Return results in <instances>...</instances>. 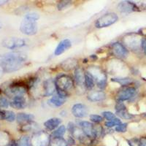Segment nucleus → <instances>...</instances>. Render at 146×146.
<instances>
[{
    "label": "nucleus",
    "instance_id": "5701e85b",
    "mask_svg": "<svg viewBox=\"0 0 146 146\" xmlns=\"http://www.w3.org/2000/svg\"><path fill=\"white\" fill-rule=\"evenodd\" d=\"M7 91L10 95H13L14 96H23L26 93V89L20 86H14L10 87Z\"/></svg>",
    "mask_w": 146,
    "mask_h": 146
},
{
    "label": "nucleus",
    "instance_id": "1a4fd4ad",
    "mask_svg": "<svg viewBox=\"0 0 146 146\" xmlns=\"http://www.w3.org/2000/svg\"><path fill=\"white\" fill-rule=\"evenodd\" d=\"M26 45H27L26 40L24 39L19 38V37H9V38L5 39L2 42V46L10 50L22 48Z\"/></svg>",
    "mask_w": 146,
    "mask_h": 146
},
{
    "label": "nucleus",
    "instance_id": "423d86ee",
    "mask_svg": "<svg viewBox=\"0 0 146 146\" xmlns=\"http://www.w3.org/2000/svg\"><path fill=\"white\" fill-rule=\"evenodd\" d=\"M107 69H108V72L110 74L119 75V76L124 75L126 70L124 64L117 59H113L109 61V62L107 64Z\"/></svg>",
    "mask_w": 146,
    "mask_h": 146
},
{
    "label": "nucleus",
    "instance_id": "e433bc0d",
    "mask_svg": "<svg viewBox=\"0 0 146 146\" xmlns=\"http://www.w3.org/2000/svg\"><path fill=\"white\" fill-rule=\"evenodd\" d=\"M102 115L104 116V118H105V119L108 120L109 121H112V120H113L114 118H115V115L113 113H111V112L110 111L103 112Z\"/></svg>",
    "mask_w": 146,
    "mask_h": 146
},
{
    "label": "nucleus",
    "instance_id": "2eb2a0df",
    "mask_svg": "<svg viewBox=\"0 0 146 146\" xmlns=\"http://www.w3.org/2000/svg\"><path fill=\"white\" fill-rule=\"evenodd\" d=\"M10 105L15 109H23L27 106V100L23 96H14L10 102Z\"/></svg>",
    "mask_w": 146,
    "mask_h": 146
},
{
    "label": "nucleus",
    "instance_id": "bb28decb",
    "mask_svg": "<svg viewBox=\"0 0 146 146\" xmlns=\"http://www.w3.org/2000/svg\"><path fill=\"white\" fill-rule=\"evenodd\" d=\"M84 85L87 89H91L94 86V80L88 72L85 73V81Z\"/></svg>",
    "mask_w": 146,
    "mask_h": 146
},
{
    "label": "nucleus",
    "instance_id": "2f4dec72",
    "mask_svg": "<svg viewBox=\"0 0 146 146\" xmlns=\"http://www.w3.org/2000/svg\"><path fill=\"white\" fill-rule=\"evenodd\" d=\"M8 135L5 132H0V146H4L8 144Z\"/></svg>",
    "mask_w": 146,
    "mask_h": 146
},
{
    "label": "nucleus",
    "instance_id": "4468645a",
    "mask_svg": "<svg viewBox=\"0 0 146 146\" xmlns=\"http://www.w3.org/2000/svg\"><path fill=\"white\" fill-rule=\"evenodd\" d=\"M72 46V42L69 39H64L62 40L58 44L57 47L56 48V50L54 51L55 56H60L63 53H64L66 50L70 49Z\"/></svg>",
    "mask_w": 146,
    "mask_h": 146
},
{
    "label": "nucleus",
    "instance_id": "c9c22d12",
    "mask_svg": "<svg viewBox=\"0 0 146 146\" xmlns=\"http://www.w3.org/2000/svg\"><path fill=\"white\" fill-rule=\"evenodd\" d=\"M89 118H90V120H91L92 122H94V123H100V122H101V121L103 120L102 117L101 115H95V114L90 115Z\"/></svg>",
    "mask_w": 146,
    "mask_h": 146
},
{
    "label": "nucleus",
    "instance_id": "f03ea898",
    "mask_svg": "<svg viewBox=\"0 0 146 146\" xmlns=\"http://www.w3.org/2000/svg\"><path fill=\"white\" fill-rule=\"evenodd\" d=\"M39 18H40V15L35 12L27 13L21 23V32L23 35H28V36L36 35L38 30L36 21Z\"/></svg>",
    "mask_w": 146,
    "mask_h": 146
},
{
    "label": "nucleus",
    "instance_id": "f3484780",
    "mask_svg": "<svg viewBox=\"0 0 146 146\" xmlns=\"http://www.w3.org/2000/svg\"><path fill=\"white\" fill-rule=\"evenodd\" d=\"M66 101V97L62 95L57 94L54 95L53 96H52L50 100H48V105H50L51 107H54V108H59V107L62 106L65 103Z\"/></svg>",
    "mask_w": 146,
    "mask_h": 146
},
{
    "label": "nucleus",
    "instance_id": "ea45409f",
    "mask_svg": "<svg viewBox=\"0 0 146 146\" xmlns=\"http://www.w3.org/2000/svg\"><path fill=\"white\" fill-rule=\"evenodd\" d=\"M141 48H143V52H144L145 54L146 55V39L145 38H143V39H142Z\"/></svg>",
    "mask_w": 146,
    "mask_h": 146
},
{
    "label": "nucleus",
    "instance_id": "4c0bfd02",
    "mask_svg": "<svg viewBox=\"0 0 146 146\" xmlns=\"http://www.w3.org/2000/svg\"><path fill=\"white\" fill-rule=\"evenodd\" d=\"M127 126L128 123H121V124L116 126V128H115V131H118V132H125V131H126V129H127Z\"/></svg>",
    "mask_w": 146,
    "mask_h": 146
},
{
    "label": "nucleus",
    "instance_id": "72a5a7b5",
    "mask_svg": "<svg viewBox=\"0 0 146 146\" xmlns=\"http://www.w3.org/2000/svg\"><path fill=\"white\" fill-rule=\"evenodd\" d=\"M10 105V102L7 100V98H5V96H0V107L7 108Z\"/></svg>",
    "mask_w": 146,
    "mask_h": 146
},
{
    "label": "nucleus",
    "instance_id": "c03bdc74",
    "mask_svg": "<svg viewBox=\"0 0 146 146\" xmlns=\"http://www.w3.org/2000/svg\"><path fill=\"white\" fill-rule=\"evenodd\" d=\"M1 114H2V111L0 110V118H1Z\"/></svg>",
    "mask_w": 146,
    "mask_h": 146
},
{
    "label": "nucleus",
    "instance_id": "393cba45",
    "mask_svg": "<svg viewBox=\"0 0 146 146\" xmlns=\"http://www.w3.org/2000/svg\"><path fill=\"white\" fill-rule=\"evenodd\" d=\"M1 118L9 121V122H13L16 118V116H15L14 112L10 111V110H5V111H2Z\"/></svg>",
    "mask_w": 146,
    "mask_h": 146
},
{
    "label": "nucleus",
    "instance_id": "cd10ccee",
    "mask_svg": "<svg viewBox=\"0 0 146 146\" xmlns=\"http://www.w3.org/2000/svg\"><path fill=\"white\" fill-rule=\"evenodd\" d=\"M16 146H32L31 139L28 136H23L15 143Z\"/></svg>",
    "mask_w": 146,
    "mask_h": 146
},
{
    "label": "nucleus",
    "instance_id": "39448f33",
    "mask_svg": "<svg viewBox=\"0 0 146 146\" xmlns=\"http://www.w3.org/2000/svg\"><path fill=\"white\" fill-rule=\"evenodd\" d=\"M118 21V16L114 13H108L102 15L95 22V27L97 29L105 28L113 25Z\"/></svg>",
    "mask_w": 146,
    "mask_h": 146
},
{
    "label": "nucleus",
    "instance_id": "20e7f679",
    "mask_svg": "<svg viewBox=\"0 0 146 146\" xmlns=\"http://www.w3.org/2000/svg\"><path fill=\"white\" fill-rule=\"evenodd\" d=\"M55 85L58 91L66 94L73 87V81L70 76L66 75H61L55 80Z\"/></svg>",
    "mask_w": 146,
    "mask_h": 146
},
{
    "label": "nucleus",
    "instance_id": "f704fd0d",
    "mask_svg": "<svg viewBox=\"0 0 146 146\" xmlns=\"http://www.w3.org/2000/svg\"><path fill=\"white\" fill-rule=\"evenodd\" d=\"M70 5H71V2H70V1H63V2L58 3V9L59 10H64V9L67 8Z\"/></svg>",
    "mask_w": 146,
    "mask_h": 146
},
{
    "label": "nucleus",
    "instance_id": "0eeeda50",
    "mask_svg": "<svg viewBox=\"0 0 146 146\" xmlns=\"http://www.w3.org/2000/svg\"><path fill=\"white\" fill-rule=\"evenodd\" d=\"M49 143H50L49 135L43 131H36L31 138L32 146H47Z\"/></svg>",
    "mask_w": 146,
    "mask_h": 146
},
{
    "label": "nucleus",
    "instance_id": "9d476101",
    "mask_svg": "<svg viewBox=\"0 0 146 146\" xmlns=\"http://www.w3.org/2000/svg\"><path fill=\"white\" fill-rule=\"evenodd\" d=\"M72 113L76 118H83L86 117L88 114V110L86 105L82 103H77L72 108Z\"/></svg>",
    "mask_w": 146,
    "mask_h": 146
},
{
    "label": "nucleus",
    "instance_id": "79ce46f5",
    "mask_svg": "<svg viewBox=\"0 0 146 146\" xmlns=\"http://www.w3.org/2000/svg\"><path fill=\"white\" fill-rule=\"evenodd\" d=\"M7 2V1H0V5H5Z\"/></svg>",
    "mask_w": 146,
    "mask_h": 146
},
{
    "label": "nucleus",
    "instance_id": "58836bf2",
    "mask_svg": "<svg viewBox=\"0 0 146 146\" xmlns=\"http://www.w3.org/2000/svg\"><path fill=\"white\" fill-rule=\"evenodd\" d=\"M126 109V107L125 105H123V103L121 102H119L115 106V110H116L117 111H120V110H125Z\"/></svg>",
    "mask_w": 146,
    "mask_h": 146
},
{
    "label": "nucleus",
    "instance_id": "b1692460",
    "mask_svg": "<svg viewBox=\"0 0 146 146\" xmlns=\"http://www.w3.org/2000/svg\"><path fill=\"white\" fill-rule=\"evenodd\" d=\"M77 61L75 58H68L62 63V68L65 70H70L77 66Z\"/></svg>",
    "mask_w": 146,
    "mask_h": 146
},
{
    "label": "nucleus",
    "instance_id": "6e6552de",
    "mask_svg": "<svg viewBox=\"0 0 146 146\" xmlns=\"http://www.w3.org/2000/svg\"><path fill=\"white\" fill-rule=\"evenodd\" d=\"M142 39L139 35L131 34L123 37V42L126 47L133 50H137L141 47Z\"/></svg>",
    "mask_w": 146,
    "mask_h": 146
},
{
    "label": "nucleus",
    "instance_id": "c85d7f7f",
    "mask_svg": "<svg viewBox=\"0 0 146 146\" xmlns=\"http://www.w3.org/2000/svg\"><path fill=\"white\" fill-rule=\"evenodd\" d=\"M66 132V127L64 125L58 126L52 134V137H62Z\"/></svg>",
    "mask_w": 146,
    "mask_h": 146
},
{
    "label": "nucleus",
    "instance_id": "4be33fe9",
    "mask_svg": "<svg viewBox=\"0 0 146 146\" xmlns=\"http://www.w3.org/2000/svg\"><path fill=\"white\" fill-rule=\"evenodd\" d=\"M74 77H75V83L78 86H83L85 81V72L80 67L75 69V74H74Z\"/></svg>",
    "mask_w": 146,
    "mask_h": 146
},
{
    "label": "nucleus",
    "instance_id": "37998d69",
    "mask_svg": "<svg viewBox=\"0 0 146 146\" xmlns=\"http://www.w3.org/2000/svg\"><path fill=\"white\" fill-rule=\"evenodd\" d=\"M2 28V23L0 22V29H1Z\"/></svg>",
    "mask_w": 146,
    "mask_h": 146
},
{
    "label": "nucleus",
    "instance_id": "6ab92c4d",
    "mask_svg": "<svg viewBox=\"0 0 146 146\" xmlns=\"http://www.w3.org/2000/svg\"><path fill=\"white\" fill-rule=\"evenodd\" d=\"M17 121L20 124H27V123L32 122L35 119V115L32 114H29V113H18L16 116Z\"/></svg>",
    "mask_w": 146,
    "mask_h": 146
},
{
    "label": "nucleus",
    "instance_id": "a19ab883",
    "mask_svg": "<svg viewBox=\"0 0 146 146\" xmlns=\"http://www.w3.org/2000/svg\"><path fill=\"white\" fill-rule=\"evenodd\" d=\"M139 146H146V138L143 137L139 139Z\"/></svg>",
    "mask_w": 146,
    "mask_h": 146
},
{
    "label": "nucleus",
    "instance_id": "7ed1b4c3",
    "mask_svg": "<svg viewBox=\"0 0 146 146\" xmlns=\"http://www.w3.org/2000/svg\"><path fill=\"white\" fill-rule=\"evenodd\" d=\"M88 72L93 77L99 88H105L107 85V75L98 66H89Z\"/></svg>",
    "mask_w": 146,
    "mask_h": 146
},
{
    "label": "nucleus",
    "instance_id": "a211bd4d",
    "mask_svg": "<svg viewBox=\"0 0 146 146\" xmlns=\"http://www.w3.org/2000/svg\"><path fill=\"white\" fill-rule=\"evenodd\" d=\"M136 9V6L129 2H120L118 5V10L122 13H129L134 11Z\"/></svg>",
    "mask_w": 146,
    "mask_h": 146
},
{
    "label": "nucleus",
    "instance_id": "aec40b11",
    "mask_svg": "<svg viewBox=\"0 0 146 146\" xmlns=\"http://www.w3.org/2000/svg\"><path fill=\"white\" fill-rule=\"evenodd\" d=\"M62 123V120L58 118H52L50 119L47 120L44 123V126H45L47 129L53 131L55 129L58 127L60 124Z\"/></svg>",
    "mask_w": 146,
    "mask_h": 146
},
{
    "label": "nucleus",
    "instance_id": "f8f14e48",
    "mask_svg": "<svg viewBox=\"0 0 146 146\" xmlns=\"http://www.w3.org/2000/svg\"><path fill=\"white\" fill-rule=\"evenodd\" d=\"M79 125L81 127L82 131H83L86 136H87L88 137H94L96 136L95 127L91 123L88 121H80Z\"/></svg>",
    "mask_w": 146,
    "mask_h": 146
},
{
    "label": "nucleus",
    "instance_id": "c756f323",
    "mask_svg": "<svg viewBox=\"0 0 146 146\" xmlns=\"http://www.w3.org/2000/svg\"><path fill=\"white\" fill-rule=\"evenodd\" d=\"M112 81L115 83H118L122 86H126V85L130 84L132 82V80L131 78H112Z\"/></svg>",
    "mask_w": 146,
    "mask_h": 146
},
{
    "label": "nucleus",
    "instance_id": "9b49d317",
    "mask_svg": "<svg viewBox=\"0 0 146 146\" xmlns=\"http://www.w3.org/2000/svg\"><path fill=\"white\" fill-rule=\"evenodd\" d=\"M135 93H136V89L135 88L129 87V88H124V89L120 91L117 95V99L119 102L129 100L135 96Z\"/></svg>",
    "mask_w": 146,
    "mask_h": 146
},
{
    "label": "nucleus",
    "instance_id": "f257e3e1",
    "mask_svg": "<svg viewBox=\"0 0 146 146\" xmlns=\"http://www.w3.org/2000/svg\"><path fill=\"white\" fill-rule=\"evenodd\" d=\"M27 60L23 52H10L0 55V69L4 72L10 73L21 69Z\"/></svg>",
    "mask_w": 146,
    "mask_h": 146
},
{
    "label": "nucleus",
    "instance_id": "dca6fc26",
    "mask_svg": "<svg viewBox=\"0 0 146 146\" xmlns=\"http://www.w3.org/2000/svg\"><path fill=\"white\" fill-rule=\"evenodd\" d=\"M56 85L55 81H53L51 79L45 80L43 83V90H44V96H50L54 94L56 91Z\"/></svg>",
    "mask_w": 146,
    "mask_h": 146
},
{
    "label": "nucleus",
    "instance_id": "473e14b6",
    "mask_svg": "<svg viewBox=\"0 0 146 146\" xmlns=\"http://www.w3.org/2000/svg\"><path fill=\"white\" fill-rule=\"evenodd\" d=\"M121 123V120L115 118L113 120H112V121H108V122H106V123H105V126H106L107 127L111 128L115 126H118V125H120Z\"/></svg>",
    "mask_w": 146,
    "mask_h": 146
},
{
    "label": "nucleus",
    "instance_id": "412c9836",
    "mask_svg": "<svg viewBox=\"0 0 146 146\" xmlns=\"http://www.w3.org/2000/svg\"><path fill=\"white\" fill-rule=\"evenodd\" d=\"M106 97L105 94L103 91H92L88 94V100L91 102H101Z\"/></svg>",
    "mask_w": 146,
    "mask_h": 146
},
{
    "label": "nucleus",
    "instance_id": "ddd939ff",
    "mask_svg": "<svg viewBox=\"0 0 146 146\" xmlns=\"http://www.w3.org/2000/svg\"><path fill=\"white\" fill-rule=\"evenodd\" d=\"M112 50L115 56L118 58H126L128 56V50L126 47L119 42H115L112 45Z\"/></svg>",
    "mask_w": 146,
    "mask_h": 146
},
{
    "label": "nucleus",
    "instance_id": "a878e982",
    "mask_svg": "<svg viewBox=\"0 0 146 146\" xmlns=\"http://www.w3.org/2000/svg\"><path fill=\"white\" fill-rule=\"evenodd\" d=\"M49 146H67V143L63 137H52Z\"/></svg>",
    "mask_w": 146,
    "mask_h": 146
},
{
    "label": "nucleus",
    "instance_id": "7c9ffc66",
    "mask_svg": "<svg viewBox=\"0 0 146 146\" xmlns=\"http://www.w3.org/2000/svg\"><path fill=\"white\" fill-rule=\"evenodd\" d=\"M116 113L118 116L122 118H124V119H130L133 117V115L129 113V112H128L126 109L120 110V111H117Z\"/></svg>",
    "mask_w": 146,
    "mask_h": 146
}]
</instances>
